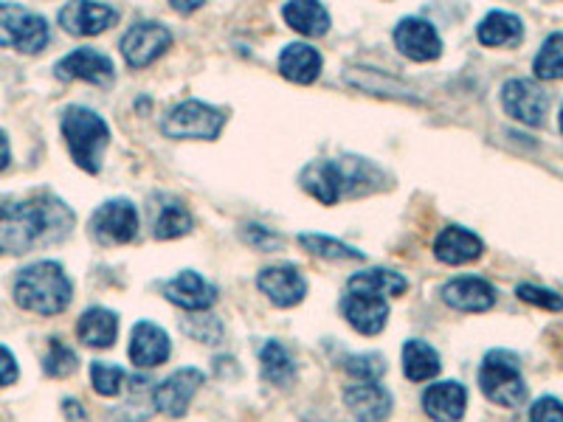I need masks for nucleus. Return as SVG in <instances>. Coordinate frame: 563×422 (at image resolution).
<instances>
[{
  "instance_id": "nucleus-25",
  "label": "nucleus",
  "mask_w": 563,
  "mask_h": 422,
  "mask_svg": "<svg viewBox=\"0 0 563 422\" xmlns=\"http://www.w3.org/2000/svg\"><path fill=\"white\" fill-rule=\"evenodd\" d=\"M282 18H285V23L294 32L305 34V37H321L330 29V12L321 3H316V0H294V3H285Z\"/></svg>"
},
{
  "instance_id": "nucleus-9",
  "label": "nucleus",
  "mask_w": 563,
  "mask_h": 422,
  "mask_svg": "<svg viewBox=\"0 0 563 422\" xmlns=\"http://www.w3.org/2000/svg\"><path fill=\"white\" fill-rule=\"evenodd\" d=\"M501 104L516 122L527 124V127H541L547 110H550V97L532 79H510L501 88Z\"/></svg>"
},
{
  "instance_id": "nucleus-39",
  "label": "nucleus",
  "mask_w": 563,
  "mask_h": 422,
  "mask_svg": "<svg viewBox=\"0 0 563 422\" xmlns=\"http://www.w3.org/2000/svg\"><path fill=\"white\" fill-rule=\"evenodd\" d=\"M18 378H20V366H18V358H14V352L9 349V346L0 344V389H3V386L18 384Z\"/></svg>"
},
{
  "instance_id": "nucleus-38",
  "label": "nucleus",
  "mask_w": 563,
  "mask_h": 422,
  "mask_svg": "<svg viewBox=\"0 0 563 422\" xmlns=\"http://www.w3.org/2000/svg\"><path fill=\"white\" fill-rule=\"evenodd\" d=\"M530 422H563V403L555 397H541L532 403Z\"/></svg>"
},
{
  "instance_id": "nucleus-19",
  "label": "nucleus",
  "mask_w": 563,
  "mask_h": 422,
  "mask_svg": "<svg viewBox=\"0 0 563 422\" xmlns=\"http://www.w3.org/2000/svg\"><path fill=\"white\" fill-rule=\"evenodd\" d=\"M164 296H167L173 304L184 310H192V313H200V310H209L214 301H218V288L209 285L200 274L195 270H184L175 279H169L164 285Z\"/></svg>"
},
{
  "instance_id": "nucleus-6",
  "label": "nucleus",
  "mask_w": 563,
  "mask_h": 422,
  "mask_svg": "<svg viewBox=\"0 0 563 422\" xmlns=\"http://www.w3.org/2000/svg\"><path fill=\"white\" fill-rule=\"evenodd\" d=\"M0 45L23 54H40L48 45V23L43 14L18 3H0Z\"/></svg>"
},
{
  "instance_id": "nucleus-34",
  "label": "nucleus",
  "mask_w": 563,
  "mask_h": 422,
  "mask_svg": "<svg viewBox=\"0 0 563 422\" xmlns=\"http://www.w3.org/2000/svg\"><path fill=\"white\" fill-rule=\"evenodd\" d=\"M77 352L70 349L68 344H63V341L54 338L52 344H48V352H45L43 358V371L48 375V378H68V375H74L77 371Z\"/></svg>"
},
{
  "instance_id": "nucleus-33",
  "label": "nucleus",
  "mask_w": 563,
  "mask_h": 422,
  "mask_svg": "<svg viewBox=\"0 0 563 422\" xmlns=\"http://www.w3.org/2000/svg\"><path fill=\"white\" fill-rule=\"evenodd\" d=\"M301 248H308L310 254L321 256V259H364V254L350 245H344L341 240L324 237V234H301L299 237Z\"/></svg>"
},
{
  "instance_id": "nucleus-23",
  "label": "nucleus",
  "mask_w": 563,
  "mask_h": 422,
  "mask_svg": "<svg viewBox=\"0 0 563 422\" xmlns=\"http://www.w3.org/2000/svg\"><path fill=\"white\" fill-rule=\"evenodd\" d=\"M282 77L296 85H313L321 74V54L308 43H290L279 54Z\"/></svg>"
},
{
  "instance_id": "nucleus-8",
  "label": "nucleus",
  "mask_w": 563,
  "mask_h": 422,
  "mask_svg": "<svg viewBox=\"0 0 563 422\" xmlns=\"http://www.w3.org/2000/svg\"><path fill=\"white\" fill-rule=\"evenodd\" d=\"M90 234L99 245H128L139 234V211L130 200H108L90 218Z\"/></svg>"
},
{
  "instance_id": "nucleus-28",
  "label": "nucleus",
  "mask_w": 563,
  "mask_h": 422,
  "mask_svg": "<svg viewBox=\"0 0 563 422\" xmlns=\"http://www.w3.org/2000/svg\"><path fill=\"white\" fill-rule=\"evenodd\" d=\"M260 375L271 386H279V389H285V386H290L296 380L294 358H290V352L279 341H268L260 349Z\"/></svg>"
},
{
  "instance_id": "nucleus-10",
  "label": "nucleus",
  "mask_w": 563,
  "mask_h": 422,
  "mask_svg": "<svg viewBox=\"0 0 563 422\" xmlns=\"http://www.w3.org/2000/svg\"><path fill=\"white\" fill-rule=\"evenodd\" d=\"M203 380L206 375L200 369H195V366L173 371V375H169L167 380H161L158 389L153 391L155 409H158L161 414L178 420V417H184L186 411H189V403H192L195 395L200 391Z\"/></svg>"
},
{
  "instance_id": "nucleus-1",
  "label": "nucleus",
  "mask_w": 563,
  "mask_h": 422,
  "mask_svg": "<svg viewBox=\"0 0 563 422\" xmlns=\"http://www.w3.org/2000/svg\"><path fill=\"white\" fill-rule=\"evenodd\" d=\"M70 225V209L52 195L0 203V254L20 256L37 245L57 243L68 234Z\"/></svg>"
},
{
  "instance_id": "nucleus-14",
  "label": "nucleus",
  "mask_w": 563,
  "mask_h": 422,
  "mask_svg": "<svg viewBox=\"0 0 563 422\" xmlns=\"http://www.w3.org/2000/svg\"><path fill=\"white\" fill-rule=\"evenodd\" d=\"M57 77L70 82V79H82V82L99 85V88H110L113 85V63L108 54L97 52V48H77L68 57L57 63Z\"/></svg>"
},
{
  "instance_id": "nucleus-31",
  "label": "nucleus",
  "mask_w": 563,
  "mask_h": 422,
  "mask_svg": "<svg viewBox=\"0 0 563 422\" xmlns=\"http://www.w3.org/2000/svg\"><path fill=\"white\" fill-rule=\"evenodd\" d=\"M532 70L538 79L552 82V79H563V34L555 32L544 40L541 52L532 59Z\"/></svg>"
},
{
  "instance_id": "nucleus-13",
  "label": "nucleus",
  "mask_w": 563,
  "mask_h": 422,
  "mask_svg": "<svg viewBox=\"0 0 563 422\" xmlns=\"http://www.w3.org/2000/svg\"><path fill=\"white\" fill-rule=\"evenodd\" d=\"M395 45L404 57L415 63H429L442 54V40L429 20L404 18L395 26Z\"/></svg>"
},
{
  "instance_id": "nucleus-36",
  "label": "nucleus",
  "mask_w": 563,
  "mask_h": 422,
  "mask_svg": "<svg viewBox=\"0 0 563 422\" xmlns=\"http://www.w3.org/2000/svg\"><path fill=\"white\" fill-rule=\"evenodd\" d=\"M516 296H519L521 301H527V304L552 310V313H561L563 310V296H558L555 290L536 288V285H519V288H516Z\"/></svg>"
},
{
  "instance_id": "nucleus-35",
  "label": "nucleus",
  "mask_w": 563,
  "mask_h": 422,
  "mask_svg": "<svg viewBox=\"0 0 563 422\" xmlns=\"http://www.w3.org/2000/svg\"><path fill=\"white\" fill-rule=\"evenodd\" d=\"M124 380H128V371L115 364H104V360H93L90 364V386L93 391L102 397H115L122 391Z\"/></svg>"
},
{
  "instance_id": "nucleus-18",
  "label": "nucleus",
  "mask_w": 563,
  "mask_h": 422,
  "mask_svg": "<svg viewBox=\"0 0 563 422\" xmlns=\"http://www.w3.org/2000/svg\"><path fill=\"white\" fill-rule=\"evenodd\" d=\"M442 301L460 313H485L496 304V288L482 276H460L442 288Z\"/></svg>"
},
{
  "instance_id": "nucleus-12",
  "label": "nucleus",
  "mask_w": 563,
  "mask_h": 422,
  "mask_svg": "<svg viewBox=\"0 0 563 422\" xmlns=\"http://www.w3.org/2000/svg\"><path fill=\"white\" fill-rule=\"evenodd\" d=\"M341 313L355 333L378 335L384 333L386 321H389V299L366 293V290H346L344 301H341Z\"/></svg>"
},
{
  "instance_id": "nucleus-22",
  "label": "nucleus",
  "mask_w": 563,
  "mask_h": 422,
  "mask_svg": "<svg viewBox=\"0 0 563 422\" xmlns=\"http://www.w3.org/2000/svg\"><path fill=\"white\" fill-rule=\"evenodd\" d=\"M485 243L476 237L474 231L462 229V225H449L440 231V237L434 240V254L440 263L445 265H465L479 259Z\"/></svg>"
},
{
  "instance_id": "nucleus-43",
  "label": "nucleus",
  "mask_w": 563,
  "mask_h": 422,
  "mask_svg": "<svg viewBox=\"0 0 563 422\" xmlns=\"http://www.w3.org/2000/svg\"><path fill=\"white\" fill-rule=\"evenodd\" d=\"M558 124H561V133H563V108H561V119H558Z\"/></svg>"
},
{
  "instance_id": "nucleus-2",
  "label": "nucleus",
  "mask_w": 563,
  "mask_h": 422,
  "mask_svg": "<svg viewBox=\"0 0 563 422\" xmlns=\"http://www.w3.org/2000/svg\"><path fill=\"white\" fill-rule=\"evenodd\" d=\"M12 293L14 301L29 313L59 315L63 310H68L70 299H74V285L63 265L45 259V263H34L20 270Z\"/></svg>"
},
{
  "instance_id": "nucleus-29",
  "label": "nucleus",
  "mask_w": 563,
  "mask_h": 422,
  "mask_svg": "<svg viewBox=\"0 0 563 422\" xmlns=\"http://www.w3.org/2000/svg\"><path fill=\"white\" fill-rule=\"evenodd\" d=\"M346 290H366V293L384 296V299H391V296H404L409 290V281L400 274H391V270H364V274H355L346 285Z\"/></svg>"
},
{
  "instance_id": "nucleus-17",
  "label": "nucleus",
  "mask_w": 563,
  "mask_h": 422,
  "mask_svg": "<svg viewBox=\"0 0 563 422\" xmlns=\"http://www.w3.org/2000/svg\"><path fill=\"white\" fill-rule=\"evenodd\" d=\"M256 288L263 290L276 308H296L308 296V281L294 265H274L256 276Z\"/></svg>"
},
{
  "instance_id": "nucleus-4",
  "label": "nucleus",
  "mask_w": 563,
  "mask_h": 422,
  "mask_svg": "<svg viewBox=\"0 0 563 422\" xmlns=\"http://www.w3.org/2000/svg\"><path fill=\"white\" fill-rule=\"evenodd\" d=\"M63 135L74 164L85 173L97 175L102 169V155L110 141V130L102 115L79 104L68 108L63 115Z\"/></svg>"
},
{
  "instance_id": "nucleus-15",
  "label": "nucleus",
  "mask_w": 563,
  "mask_h": 422,
  "mask_svg": "<svg viewBox=\"0 0 563 422\" xmlns=\"http://www.w3.org/2000/svg\"><path fill=\"white\" fill-rule=\"evenodd\" d=\"M59 23L68 34H77V37H93V34L108 32L110 26L119 23V12L108 3H93V0H85V3H68V7L59 9Z\"/></svg>"
},
{
  "instance_id": "nucleus-37",
  "label": "nucleus",
  "mask_w": 563,
  "mask_h": 422,
  "mask_svg": "<svg viewBox=\"0 0 563 422\" xmlns=\"http://www.w3.org/2000/svg\"><path fill=\"white\" fill-rule=\"evenodd\" d=\"M184 330L192 335V338L203 341V344H218L220 335H223V326H220V321L211 319V315H200V319L184 321Z\"/></svg>"
},
{
  "instance_id": "nucleus-40",
  "label": "nucleus",
  "mask_w": 563,
  "mask_h": 422,
  "mask_svg": "<svg viewBox=\"0 0 563 422\" xmlns=\"http://www.w3.org/2000/svg\"><path fill=\"white\" fill-rule=\"evenodd\" d=\"M63 414L68 417L70 422H88V414H85V409L82 406L77 403V400H63Z\"/></svg>"
},
{
  "instance_id": "nucleus-16",
  "label": "nucleus",
  "mask_w": 563,
  "mask_h": 422,
  "mask_svg": "<svg viewBox=\"0 0 563 422\" xmlns=\"http://www.w3.org/2000/svg\"><path fill=\"white\" fill-rule=\"evenodd\" d=\"M173 355L167 330H161L153 321H139L130 333V360L139 369H155V366L167 364Z\"/></svg>"
},
{
  "instance_id": "nucleus-21",
  "label": "nucleus",
  "mask_w": 563,
  "mask_h": 422,
  "mask_svg": "<svg viewBox=\"0 0 563 422\" xmlns=\"http://www.w3.org/2000/svg\"><path fill=\"white\" fill-rule=\"evenodd\" d=\"M344 406L358 422H384L391 414V395L380 384L346 386Z\"/></svg>"
},
{
  "instance_id": "nucleus-32",
  "label": "nucleus",
  "mask_w": 563,
  "mask_h": 422,
  "mask_svg": "<svg viewBox=\"0 0 563 422\" xmlns=\"http://www.w3.org/2000/svg\"><path fill=\"white\" fill-rule=\"evenodd\" d=\"M344 369L358 384H378L386 371V358L380 352H361V355H350L344 360Z\"/></svg>"
},
{
  "instance_id": "nucleus-3",
  "label": "nucleus",
  "mask_w": 563,
  "mask_h": 422,
  "mask_svg": "<svg viewBox=\"0 0 563 422\" xmlns=\"http://www.w3.org/2000/svg\"><path fill=\"white\" fill-rule=\"evenodd\" d=\"M375 169L361 158L344 160H313L310 167L301 169V189L313 195L319 203L335 206L344 195H358L372 189Z\"/></svg>"
},
{
  "instance_id": "nucleus-11",
  "label": "nucleus",
  "mask_w": 563,
  "mask_h": 422,
  "mask_svg": "<svg viewBox=\"0 0 563 422\" xmlns=\"http://www.w3.org/2000/svg\"><path fill=\"white\" fill-rule=\"evenodd\" d=\"M169 45H173V32L167 26H161V23H135L122 37L124 63L130 68H144V65L155 63L161 54H167Z\"/></svg>"
},
{
  "instance_id": "nucleus-27",
  "label": "nucleus",
  "mask_w": 563,
  "mask_h": 422,
  "mask_svg": "<svg viewBox=\"0 0 563 422\" xmlns=\"http://www.w3.org/2000/svg\"><path fill=\"white\" fill-rule=\"evenodd\" d=\"M440 369H442V360H440V352H437L434 346L417 338L406 341L404 346L406 378L415 380V384H426V380L437 378Z\"/></svg>"
},
{
  "instance_id": "nucleus-42",
  "label": "nucleus",
  "mask_w": 563,
  "mask_h": 422,
  "mask_svg": "<svg viewBox=\"0 0 563 422\" xmlns=\"http://www.w3.org/2000/svg\"><path fill=\"white\" fill-rule=\"evenodd\" d=\"M175 9H178V12H192V9H198L200 3H189V0H180V3H173Z\"/></svg>"
},
{
  "instance_id": "nucleus-41",
  "label": "nucleus",
  "mask_w": 563,
  "mask_h": 422,
  "mask_svg": "<svg viewBox=\"0 0 563 422\" xmlns=\"http://www.w3.org/2000/svg\"><path fill=\"white\" fill-rule=\"evenodd\" d=\"M9 160H12V153H9V138L7 133L0 130V173L9 167Z\"/></svg>"
},
{
  "instance_id": "nucleus-30",
  "label": "nucleus",
  "mask_w": 563,
  "mask_h": 422,
  "mask_svg": "<svg viewBox=\"0 0 563 422\" xmlns=\"http://www.w3.org/2000/svg\"><path fill=\"white\" fill-rule=\"evenodd\" d=\"M192 231V214H189V209L180 203H175V200H167V203L161 206L158 218H155V229L153 234L158 240H178L184 237V234H189Z\"/></svg>"
},
{
  "instance_id": "nucleus-20",
  "label": "nucleus",
  "mask_w": 563,
  "mask_h": 422,
  "mask_svg": "<svg viewBox=\"0 0 563 422\" xmlns=\"http://www.w3.org/2000/svg\"><path fill=\"white\" fill-rule=\"evenodd\" d=\"M467 391L456 380H440L422 391V411L434 422H460L465 417Z\"/></svg>"
},
{
  "instance_id": "nucleus-26",
  "label": "nucleus",
  "mask_w": 563,
  "mask_h": 422,
  "mask_svg": "<svg viewBox=\"0 0 563 422\" xmlns=\"http://www.w3.org/2000/svg\"><path fill=\"white\" fill-rule=\"evenodd\" d=\"M476 34H479L482 45L501 48V45H519L521 37H525V26H521V18L496 9V12H487Z\"/></svg>"
},
{
  "instance_id": "nucleus-7",
  "label": "nucleus",
  "mask_w": 563,
  "mask_h": 422,
  "mask_svg": "<svg viewBox=\"0 0 563 422\" xmlns=\"http://www.w3.org/2000/svg\"><path fill=\"white\" fill-rule=\"evenodd\" d=\"M225 115L223 110L211 108V104L200 102V99H186L178 108L167 113V119L161 122V130L167 138H198V141H214L223 130Z\"/></svg>"
},
{
  "instance_id": "nucleus-24",
  "label": "nucleus",
  "mask_w": 563,
  "mask_h": 422,
  "mask_svg": "<svg viewBox=\"0 0 563 422\" xmlns=\"http://www.w3.org/2000/svg\"><path fill=\"white\" fill-rule=\"evenodd\" d=\"M77 335L90 349H108L119 338V319L108 308H90L79 319Z\"/></svg>"
},
{
  "instance_id": "nucleus-5",
  "label": "nucleus",
  "mask_w": 563,
  "mask_h": 422,
  "mask_svg": "<svg viewBox=\"0 0 563 422\" xmlns=\"http://www.w3.org/2000/svg\"><path fill=\"white\" fill-rule=\"evenodd\" d=\"M479 389L490 403L516 409L527 400V384L521 378L519 358L507 349L487 352L479 369Z\"/></svg>"
}]
</instances>
